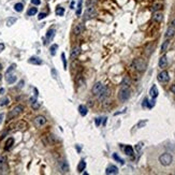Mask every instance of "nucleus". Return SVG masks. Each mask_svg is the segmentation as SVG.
Returning <instances> with one entry per match:
<instances>
[{
	"label": "nucleus",
	"mask_w": 175,
	"mask_h": 175,
	"mask_svg": "<svg viewBox=\"0 0 175 175\" xmlns=\"http://www.w3.org/2000/svg\"><path fill=\"white\" fill-rule=\"evenodd\" d=\"M59 169H60V171L62 173L69 172V164H68V162H67L66 160H64V161H60V162H59Z\"/></svg>",
	"instance_id": "obj_11"
},
{
	"label": "nucleus",
	"mask_w": 175,
	"mask_h": 175,
	"mask_svg": "<svg viewBox=\"0 0 175 175\" xmlns=\"http://www.w3.org/2000/svg\"><path fill=\"white\" fill-rule=\"evenodd\" d=\"M31 3L34 4V5H39L41 3V1H40V0H31Z\"/></svg>",
	"instance_id": "obj_45"
},
{
	"label": "nucleus",
	"mask_w": 175,
	"mask_h": 175,
	"mask_svg": "<svg viewBox=\"0 0 175 175\" xmlns=\"http://www.w3.org/2000/svg\"><path fill=\"white\" fill-rule=\"evenodd\" d=\"M3 49H4V44H3V43H0V53H1Z\"/></svg>",
	"instance_id": "obj_49"
},
{
	"label": "nucleus",
	"mask_w": 175,
	"mask_h": 175,
	"mask_svg": "<svg viewBox=\"0 0 175 175\" xmlns=\"http://www.w3.org/2000/svg\"><path fill=\"white\" fill-rule=\"evenodd\" d=\"M55 29H49L46 33V42H51L53 40V38L55 37Z\"/></svg>",
	"instance_id": "obj_18"
},
{
	"label": "nucleus",
	"mask_w": 175,
	"mask_h": 175,
	"mask_svg": "<svg viewBox=\"0 0 175 175\" xmlns=\"http://www.w3.org/2000/svg\"><path fill=\"white\" fill-rule=\"evenodd\" d=\"M103 85H102L100 82H98V83L95 84V86L92 87V94L95 95V96H98V95L100 94V92L102 91V89H103Z\"/></svg>",
	"instance_id": "obj_10"
},
{
	"label": "nucleus",
	"mask_w": 175,
	"mask_h": 175,
	"mask_svg": "<svg viewBox=\"0 0 175 175\" xmlns=\"http://www.w3.org/2000/svg\"><path fill=\"white\" fill-rule=\"evenodd\" d=\"M85 167H86V162H85L84 160H82L81 162L79 163V165H77V172L82 173L84 170H85Z\"/></svg>",
	"instance_id": "obj_24"
},
{
	"label": "nucleus",
	"mask_w": 175,
	"mask_h": 175,
	"mask_svg": "<svg viewBox=\"0 0 175 175\" xmlns=\"http://www.w3.org/2000/svg\"><path fill=\"white\" fill-rule=\"evenodd\" d=\"M16 81V76L15 75H12V74H8V75H7V82H8L9 84H13L14 83V82Z\"/></svg>",
	"instance_id": "obj_26"
},
{
	"label": "nucleus",
	"mask_w": 175,
	"mask_h": 175,
	"mask_svg": "<svg viewBox=\"0 0 175 175\" xmlns=\"http://www.w3.org/2000/svg\"><path fill=\"white\" fill-rule=\"evenodd\" d=\"M113 159H114V160H116L117 162H119L120 164H124V163H125V161L122 159V158L119 157V156L117 155V154H113Z\"/></svg>",
	"instance_id": "obj_30"
},
{
	"label": "nucleus",
	"mask_w": 175,
	"mask_h": 175,
	"mask_svg": "<svg viewBox=\"0 0 175 175\" xmlns=\"http://www.w3.org/2000/svg\"><path fill=\"white\" fill-rule=\"evenodd\" d=\"M15 65H11L10 67H9V69L8 70H7V72H5V74H7V75H8V74H10V72H12L13 70H14V69H15Z\"/></svg>",
	"instance_id": "obj_39"
},
{
	"label": "nucleus",
	"mask_w": 175,
	"mask_h": 175,
	"mask_svg": "<svg viewBox=\"0 0 175 175\" xmlns=\"http://www.w3.org/2000/svg\"><path fill=\"white\" fill-rule=\"evenodd\" d=\"M157 79L160 83H167V82H169V80H170V76H169V73H167V71H162L158 74Z\"/></svg>",
	"instance_id": "obj_8"
},
{
	"label": "nucleus",
	"mask_w": 175,
	"mask_h": 175,
	"mask_svg": "<svg viewBox=\"0 0 175 175\" xmlns=\"http://www.w3.org/2000/svg\"><path fill=\"white\" fill-rule=\"evenodd\" d=\"M28 62L31 65H36V66L42 65V60H41L40 58H38V57H31V58L28 59Z\"/></svg>",
	"instance_id": "obj_14"
},
{
	"label": "nucleus",
	"mask_w": 175,
	"mask_h": 175,
	"mask_svg": "<svg viewBox=\"0 0 175 175\" xmlns=\"http://www.w3.org/2000/svg\"><path fill=\"white\" fill-rule=\"evenodd\" d=\"M101 122H102V118H100V117L96 118V126H100V125H101Z\"/></svg>",
	"instance_id": "obj_44"
},
{
	"label": "nucleus",
	"mask_w": 175,
	"mask_h": 175,
	"mask_svg": "<svg viewBox=\"0 0 175 175\" xmlns=\"http://www.w3.org/2000/svg\"><path fill=\"white\" fill-rule=\"evenodd\" d=\"M142 146H143V143L141 142V143H139V144H137V146H135V149H137V152H141V148H142Z\"/></svg>",
	"instance_id": "obj_41"
},
{
	"label": "nucleus",
	"mask_w": 175,
	"mask_h": 175,
	"mask_svg": "<svg viewBox=\"0 0 175 175\" xmlns=\"http://www.w3.org/2000/svg\"><path fill=\"white\" fill-rule=\"evenodd\" d=\"M152 19L155 22H157V23H160L163 19V14L161 12H155L154 15H152Z\"/></svg>",
	"instance_id": "obj_16"
},
{
	"label": "nucleus",
	"mask_w": 175,
	"mask_h": 175,
	"mask_svg": "<svg viewBox=\"0 0 175 175\" xmlns=\"http://www.w3.org/2000/svg\"><path fill=\"white\" fill-rule=\"evenodd\" d=\"M133 67L137 69V71H144L145 69H146V62H145L144 59H141V58L134 59V61H133Z\"/></svg>",
	"instance_id": "obj_4"
},
{
	"label": "nucleus",
	"mask_w": 175,
	"mask_h": 175,
	"mask_svg": "<svg viewBox=\"0 0 175 175\" xmlns=\"http://www.w3.org/2000/svg\"><path fill=\"white\" fill-rule=\"evenodd\" d=\"M167 46H169V41H164L163 42V44H162V46H161V51L162 52H165L167 51Z\"/></svg>",
	"instance_id": "obj_36"
},
{
	"label": "nucleus",
	"mask_w": 175,
	"mask_h": 175,
	"mask_svg": "<svg viewBox=\"0 0 175 175\" xmlns=\"http://www.w3.org/2000/svg\"><path fill=\"white\" fill-rule=\"evenodd\" d=\"M83 31H84V25H83V24H77V25L74 27V29H73V33L75 34V36L81 34Z\"/></svg>",
	"instance_id": "obj_12"
},
{
	"label": "nucleus",
	"mask_w": 175,
	"mask_h": 175,
	"mask_svg": "<svg viewBox=\"0 0 175 175\" xmlns=\"http://www.w3.org/2000/svg\"><path fill=\"white\" fill-rule=\"evenodd\" d=\"M81 47H75V48H73L71 51V59H75V58H77L80 56V54H81Z\"/></svg>",
	"instance_id": "obj_15"
},
{
	"label": "nucleus",
	"mask_w": 175,
	"mask_h": 175,
	"mask_svg": "<svg viewBox=\"0 0 175 175\" xmlns=\"http://www.w3.org/2000/svg\"><path fill=\"white\" fill-rule=\"evenodd\" d=\"M149 95L152 99H156L158 97V89H157V86H156V85H152V88H150V90H149Z\"/></svg>",
	"instance_id": "obj_17"
},
{
	"label": "nucleus",
	"mask_w": 175,
	"mask_h": 175,
	"mask_svg": "<svg viewBox=\"0 0 175 175\" xmlns=\"http://www.w3.org/2000/svg\"><path fill=\"white\" fill-rule=\"evenodd\" d=\"M34 14H37V8H30L29 10H28L27 15L32 16V15H34Z\"/></svg>",
	"instance_id": "obj_33"
},
{
	"label": "nucleus",
	"mask_w": 175,
	"mask_h": 175,
	"mask_svg": "<svg viewBox=\"0 0 175 175\" xmlns=\"http://www.w3.org/2000/svg\"><path fill=\"white\" fill-rule=\"evenodd\" d=\"M3 92H4V89H3V88H1V89H0V94L2 95Z\"/></svg>",
	"instance_id": "obj_54"
},
{
	"label": "nucleus",
	"mask_w": 175,
	"mask_h": 175,
	"mask_svg": "<svg viewBox=\"0 0 175 175\" xmlns=\"http://www.w3.org/2000/svg\"><path fill=\"white\" fill-rule=\"evenodd\" d=\"M1 79H2V75H1V74H0V81H1Z\"/></svg>",
	"instance_id": "obj_57"
},
{
	"label": "nucleus",
	"mask_w": 175,
	"mask_h": 175,
	"mask_svg": "<svg viewBox=\"0 0 175 175\" xmlns=\"http://www.w3.org/2000/svg\"><path fill=\"white\" fill-rule=\"evenodd\" d=\"M107 95H109V89H107V87L104 86L103 89H102V91L100 92L99 95H98V97H99V99H100V100H103L104 98L107 96Z\"/></svg>",
	"instance_id": "obj_20"
},
{
	"label": "nucleus",
	"mask_w": 175,
	"mask_h": 175,
	"mask_svg": "<svg viewBox=\"0 0 175 175\" xmlns=\"http://www.w3.org/2000/svg\"><path fill=\"white\" fill-rule=\"evenodd\" d=\"M1 69H2V66H1V65H0V71H1Z\"/></svg>",
	"instance_id": "obj_58"
},
{
	"label": "nucleus",
	"mask_w": 175,
	"mask_h": 175,
	"mask_svg": "<svg viewBox=\"0 0 175 175\" xmlns=\"http://www.w3.org/2000/svg\"><path fill=\"white\" fill-rule=\"evenodd\" d=\"M146 122H147V120H144V122H140L139 124H137V128L142 127V126H144V125L146 124Z\"/></svg>",
	"instance_id": "obj_47"
},
{
	"label": "nucleus",
	"mask_w": 175,
	"mask_h": 175,
	"mask_svg": "<svg viewBox=\"0 0 175 175\" xmlns=\"http://www.w3.org/2000/svg\"><path fill=\"white\" fill-rule=\"evenodd\" d=\"M13 144H14V139H13V137H10V139H8V141L5 142L4 149H5V150L11 149V147H12V145H13Z\"/></svg>",
	"instance_id": "obj_23"
},
{
	"label": "nucleus",
	"mask_w": 175,
	"mask_h": 175,
	"mask_svg": "<svg viewBox=\"0 0 175 175\" xmlns=\"http://www.w3.org/2000/svg\"><path fill=\"white\" fill-rule=\"evenodd\" d=\"M40 107V102H33L32 103V109H34V110H37V109H39Z\"/></svg>",
	"instance_id": "obj_40"
},
{
	"label": "nucleus",
	"mask_w": 175,
	"mask_h": 175,
	"mask_svg": "<svg viewBox=\"0 0 175 175\" xmlns=\"http://www.w3.org/2000/svg\"><path fill=\"white\" fill-rule=\"evenodd\" d=\"M147 102H148V100H147V99H144V102H143L142 107H146V105H147Z\"/></svg>",
	"instance_id": "obj_51"
},
{
	"label": "nucleus",
	"mask_w": 175,
	"mask_h": 175,
	"mask_svg": "<svg viewBox=\"0 0 175 175\" xmlns=\"http://www.w3.org/2000/svg\"><path fill=\"white\" fill-rule=\"evenodd\" d=\"M23 9H24V5H23V3H20V2L16 3V4L14 5V10H15L16 12H22Z\"/></svg>",
	"instance_id": "obj_28"
},
{
	"label": "nucleus",
	"mask_w": 175,
	"mask_h": 175,
	"mask_svg": "<svg viewBox=\"0 0 175 175\" xmlns=\"http://www.w3.org/2000/svg\"><path fill=\"white\" fill-rule=\"evenodd\" d=\"M61 59H62V62H64V69L66 70V69H67V59H66V55H65V53L61 54Z\"/></svg>",
	"instance_id": "obj_37"
},
{
	"label": "nucleus",
	"mask_w": 175,
	"mask_h": 175,
	"mask_svg": "<svg viewBox=\"0 0 175 175\" xmlns=\"http://www.w3.org/2000/svg\"><path fill=\"white\" fill-rule=\"evenodd\" d=\"M9 102H10V100H9V98H7V97H4V98H2V99L0 100V105L1 107H4V105H8Z\"/></svg>",
	"instance_id": "obj_31"
},
{
	"label": "nucleus",
	"mask_w": 175,
	"mask_h": 175,
	"mask_svg": "<svg viewBox=\"0 0 175 175\" xmlns=\"http://www.w3.org/2000/svg\"><path fill=\"white\" fill-rule=\"evenodd\" d=\"M34 126L36 127H38V128H40V127H42V126H44V125L46 124V118L44 116H37L36 118H34Z\"/></svg>",
	"instance_id": "obj_7"
},
{
	"label": "nucleus",
	"mask_w": 175,
	"mask_h": 175,
	"mask_svg": "<svg viewBox=\"0 0 175 175\" xmlns=\"http://www.w3.org/2000/svg\"><path fill=\"white\" fill-rule=\"evenodd\" d=\"M162 8V3H155V4L152 5V11H158L159 9Z\"/></svg>",
	"instance_id": "obj_35"
},
{
	"label": "nucleus",
	"mask_w": 175,
	"mask_h": 175,
	"mask_svg": "<svg viewBox=\"0 0 175 175\" xmlns=\"http://www.w3.org/2000/svg\"><path fill=\"white\" fill-rule=\"evenodd\" d=\"M24 86V81H20L19 84H18V88H22Z\"/></svg>",
	"instance_id": "obj_50"
},
{
	"label": "nucleus",
	"mask_w": 175,
	"mask_h": 175,
	"mask_svg": "<svg viewBox=\"0 0 175 175\" xmlns=\"http://www.w3.org/2000/svg\"><path fill=\"white\" fill-rule=\"evenodd\" d=\"M175 33V27H173V26H171V27L167 28V32H165V38L169 39V38H172L173 36H174Z\"/></svg>",
	"instance_id": "obj_19"
},
{
	"label": "nucleus",
	"mask_w": 175,
	"mask_h": 175,
	"mask_svg": "<svg viewBox=\"0 0 175 175\" xmlns=\"http://www.w3.org/2000/svg\"><path fill=\"white\" fill-rule=\"evenodd\" d=\"M43 142L45 145H54L56 143V139H55V135H45L43 137Z\"/></svg>",
	"instance_id": "obj_9"
},
{
	"label": "nucleus",
	"mask_w": 175,
	"mask_h": 175,
	"mask_svg": "<svg viewBox=\"0 0 175 175\" xmlns=\"http://www.w3.org/2000/svg\"><path fill=\"white\" fill-rule=\"evenodd\" d=\"M8 171L7 165V158L4 156H0V174H4Z\"/></svg>",
	"instance_id": "obj_6"
},
{
	"label": "nucleus",
	"mask_w": 175,
	"mask_h": 175,
	"mask_svg": "<svg viewBox=\"0 0 175 175\" xmlns=\"http://www.w3.org/2000/svg\"><path fill=\"white\" fill-rule=\"evenodd\" d=\"M24 111V107L23 105H16L15 107H13L12 110L10 111V113L8 114V119L11 120L13 118L17 117L19 114H22V112Z\"/></svg>",
	"instance_id": "obj_2"
},
{
	"label": "nucleus",
	"mask_w": 175,
	"mask_h": 175,
	"mask_svg": "<svg viewBox=\"0 0 175 175\" xmlns=\"http://www.w3.org/2000/svg\"><path fill=\"white\" fill-rule=\"evenodd\" d=\"M64 13H65V9L62 8V7H57V8H56V15L62 16Z\"/></svg>",
	"instance_id": "obj_27"
},
{
	"label": "nucleus",
	"mask_w": 175,
	"mask_h": 175,
	"mask_svg": "<svg viewBox=\"0 0 175 175\" xmlns=\"http://www.w3.org/2000/svg\"><path fill=\"white\" fill-rule=\"evenodd\" d=\"M79 112L82 116H86L87 113H88V109H87L86 105H80L79 107Z\"/></svg>",
	"instance_id": "obj_22"
},
{
	"label": "nucleus",
	"mask_w": 175,
	"mask_h": 175,
	"mask_svg": "<svg viewBox=\"0 0 175 175\" xmlns=\"http://www.w3.org/2000/svg\"><path fill=\"white\" fill-rule=\"evenodd\" d=\"M125 154L128 156H132L133 155V148H132V146H130V145H127L126 147H125Z\"/></svg>",
	"instance_id": "obj_25"
},
{
	"label": "nucleus",
	"mask_w": 175,
	"mask_h": 175,
	"mask_svg": "<svg viewBox=\"0 0 175 175\" xmlns=\"http://www.w3.org/2000/svg\"><path fill=\"white\" fill-rule=\"evenodd\" d=\"M96 2H97V0H89L88 2H87V7H89V5H90V4H91V5H94Z\"/></svg>",
	"instance_id": "obj_46"
},
{
	"label": "nucleus",
	"mask_w": 175,
	"mask_h": 175,
	"mask_svg": "<svg viewBox=\"0 0 175 175\" xmlns=\"http://www.w3.org/2000/svg\"><path fill=\"white\" fill-rule=\"evenodd\" d=\"M46 16V13H40L38 16V19H43V18H45Z\"/></svg>",
	"instance_id": "obj_43"
},
{
	"label": "nucleus",
	"mask_w": 175,
	"mask_h": 175,
	"mask_svg": "<svg viewBox=\"0 0 175 175\" xmlns=\"http://www.w3.org/2000/svg\"><path fill=\"white\" fill-rule=\"evenodd\" d=\"M70 7H71V9H74V3L72 2V3H71V5H70Z\"/></svg>",
	"instance_id": "obj_55"
},
{
	"label": "nucleus",
	"mask_w": 175,
	"mask_h": 175,
	"mask_svg": "<svg viewBox=\"0 0 175 175\" xmlns=\"http://www.w3.org/2000/svg\"><path fill=\"white\" fill-rule=\"evenodd\" d=\"M171 91H172L173 94H175V85H172V87H171Z\"/></svg>",
	"instance_id": "obj_53"
},
{
	"label": "nucleus",
	"mask_w": 175,
	"mask_h": 175,
	"mask_svg": "<svg viewBox=\"0 0 175 175\" xmlns=\"http://www.w3.org/2000/svg\"><path fill=\"white\" fill-rule=\"evenodd\" d=\"M118 98H119L120 101H127L130 98V89L127 86H122L119 90V94H118Z\"/></svg>",
	"instance_id": "obj_3"
},
{
	"label": "nucleus",
	"mask_w": 175,
	"mask_h": 175,
	"mask_svg": "<svg viewBox=\"0 0 175 175\" xmlns=\"http://www.w3.org/2000/svg\"><path fill=\"white\" fill-rule=\"evenodd\" d=\"M3 117H4V115L0 114V125H1V122H2V120H3Z\"/></svg>",
	"instance_id": "obj_52"
},
{
	"label": "nucleus",
	"mask_w": 175,
	"mask_h": 175,
	"mask_svg": "<svg viewBox=\"0 0 175 175\" xmlns=\"http://www.w3.org/2000/svg\"><path fill=\"white\" fill-rule=\"evenodd\" d=\"M16 22V18L15 17H11V18H8V20H7V25L9 26V27H11L12 25H14V23Z\"/></svg>",
	"instance_id": "obj_32"
},
{
	"label": "nucleus",
	"mask_w": 175,
	"mask_h": 175,
	"mask_svg": "<svg viewBox=\"0 0 175 175\" xmlns=\"http://www.w3.org/2000/svg\"><path fill=\"white\" fill-rule=\"evenodd\" d=\"M57 48H58V45H57V44H53V45L49 47V52H51V55L52 56H55L56 55V51H57Z\"/></svg>",
	"instance_id": "obj_29"
},
{
	"label": "nucleus",
	"mask_w": 175,
	"mask_h": 175,
	"mask_svg": "<svg viewBox=\"0 0 175 175\" xmlns=\"http://www.w3.org/2000/svg\"><path fill=\"white\" fill-rule=\"evenodd\" d=\"M167 65V56L163 55L161 58L159 59V67L160 68H165Z\"/></svg>",
	"instance_id": "obj_21"
},
{
	"label": "nucleus",
	"mask_w": 175,
	"mask_h": 175,
	"mask_svg": "<svg viewBox=\"0 0 175 175\" xmlns=\"http://www.w3.org/2000/svg\"><path fill=\"white\" fill-rule=\"evenodd\" d=\"M105 173H107V174H117V173H118V169H117V167L111 164L107 167Z\"/></svg>",
	"instance_id": "obj_13"
},
{
	"label": "nucleus",
	"mask_w": 175,
	"mask_h": 175,
	"mask_svg": "<svg viewBox=\"0 0 175 175\" xmlns=\"http://www.w3.org/2000/svg\"><path fill=\"white\" fill-rule=\"evenodd\" d=\"M172 26H173V27H175V19L172 22Z\"/></svg>",
	"instance_id": "obj_56"
},
{
	"label": "nucleus",
	"mask_w": 175,
	"mask_h": 175,
	"mask_svg": "<svg viewBox=\"0 0 175 175\" xmlns=\"http://www.w3.org/2000/svg\"><path fill=\"white\" fill-rule=\"evenodd\" d=\"M81 12H82V0L79 1V5H77V11H76V14L77 15H81Z\"/></svg>",
	"instance_id": "obj_38"
},
{
	"label": "nucleus",
	"mask_w": 175,
	"mask_h": 175,
	"mask_svg": "<svg viewBox=\"0 0 175 175\" xmlns=\"http://www.w3.org/2000/svg\"><path fill=\"white\" fill-rule=\"evenodd\" d=\"M52 74L54 75V77H57V73H56V71H55V69H52Z\"/></svg>",
	"instance_id": "obj_48"
},
{
	"label": "nucleus",
	"mask_w": 175,
	"mask_h": 175,
	"mask_svg": "<svg viewBox=\"0 0 175 175\" xmlns=\"http://www.w3.org/2000/svg\"><path fill=\"white\" fill-rule=\"evenodd\" d=\"M96 16V10H95L94 5L91 7H87L86 11L84 13V19H89V18H92Z\"/></svg>",
	"instance_id": "obj_5"
},
{
	"label": "nucleus",
	"mask_w": 175,
	"mask_h": 175,
	"mask_svg": "<svg viewBox=\"0 0 175 175\" xmlns=\"http://www.w3.org/2000/svg\"><path fill=\"white\" fill-rule=\"evenodd\" d=\"M159 162L160 164H162L163 167H167L173 162V157L169 152H163L162 155L159 156Z\"/></svg>",
	"instance_id": "obj_1"
},
{
	"label": "nucleus",
	"mask_w": 175,
	"mask_h": 175,
	"mask_svg": "<svg viewBox=\"0 0 175 175\" xmlns=\"http://www.w3.org/2000/svg\"><path fill=\"white\" fill-rule=\"evenodd\" d=\"M154 105H155V100H152V101H148L147 102V107H149V109H152Z\"/></svg>",
	"instance_id": "obj_42"
},
{
	"label": "nucleus",
	"mask_w": 175,
	"mask_h": 175,
	"mask_svg": "<svg viewBox=\"0 0 175 175\" xmlns=\"http://www.w3.org/2000/svg\"><path fill=\"white\" fill-rule=\"evenodd\" d=\"M122 86H127V87H129V86H130V80L128 79V77H125V79L122 80Z\"/></svg>",
	"instance_id": "obj_34"
}]
</instances>
